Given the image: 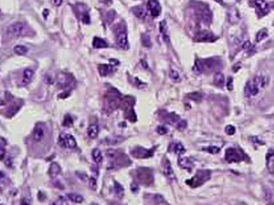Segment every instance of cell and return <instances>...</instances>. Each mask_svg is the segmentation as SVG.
Instances as JSON below:
<instances>
[{
    "label": "cell",
    "instance_id": "f1b7e54d",
    "mask_svg": "<svg viewBox=\"0 0 274 205\" xmlns=\"http://www.w3.org/2000/svg\"><path fill=\"white\" fill-rule=\"evenodd\" d=\"M255 5L263 12H266L268 10V4L265 0H255L254 1Z\"/></svg>",
    "mask_w": 274,
    "mask_h": 205
},
{
    "label": "cell",
    "instance_id": "1f68e13d",
    "mask_svg": "<svg viewBox=\"0 0 274 205\" xmlns=\"http://www.w3.org/2000/svg\"><path fill=\"white\" fill-rule=\"evenodd\" d=\"M14 51L15 53L18 54L19 55H24L28 52V49L25 46H23V45H17L14 48Z\"/></svg>",
    "mask_w": 274,
    "mask_h": 205
},
{
    "label": "cell",
    "instance_id": "8992f818",
    "mask_svg": "<svg viewBox=\"0 0 274 205\" xmlns=\"http://www.w3.org/2000/svg\"><path fill=\"white\" fill-rule=\"evenodd\" d=\"M155 147L152 149H145L142 146H136L131 150V154L137 159H148L153 156Z\"/></svg>",
    "mask_w": 274,
    "mask_h": 205
},
{
    "label": "cell",
    "instance_id": "60d3db41",
    "mask_svg": "<svg viewBox=\"0 0 274 205\" xmlns=\"http://www.w3.org/2000/svg\"><path fill=\"white\" fill-rule=\"evenodd\" d=\"M156 133L160 135H165L168 133V129L167 127H165V125H159L156 128Z\"/></svg>",
    "mask_w": 274,
    "mask_h": 205
},
{
    "label": "cell",
    "instance_id": "7bdbcfd3",
    "mask_svg": "<svg viewBox=\"0 0 274 205\" xmlns=\"http://www.w3.org/2000/svg\"><path fill=\"white\" fill-rule=\"evenodd\" d=\"M204 150L209 152V153H212V154H215V153H217V152H219L220 148L217 147V146H209L208 148H205Z\"/></svg>",
    "mask_w": 274,
    "mask_h": 205
},
{
    "label": "cell",
    "instance_id": "ee69618b",
    "mask_svg": "<svg viewBox=\"0 0 274 205\" xmlns=\"http://www.w3.org/2000/svg\"><path fill=\"white\" fill-rule=\"evenodd\" d=\"M225 131H226V133L228 134V135H233V134L235 133V128H234L233 125H227V127H226Z\"/></svg>",
    "mask_w": 274,
    "mask_h": 205
},
{
    "label": "cell",
    "instance_id": "ffe728a7",
    "mask_svg": "<svg viewBox=\"0 0 274 205\" xmlns=\"http://www.w3.org/2000/svg\"><path fill=\"white\" fill-rule=\"evenodd\" d=\"M22 104H23V102H21L20 104H18V102L13 103V104L7 109V111H6V116H7V117H12V116L14 115V114L18 111L19 109L21 108Z\"/></svg>",
    "mask_w": 274,
    "mask_h": 205
},
{
    "label": "cell",
    "instance_id": "f907efd6",
    "mask_svg": "<svg viewBox=\"0 0 274 205\" xmlns=\"http://www.w3.org/2000/svg\"><path fill=\"white\" fill-rule=\"evenodd\" d=\"M51 2L53 3V4H55V6H60L62 4V0H51Z\"/></svg>",
    "mask_w": 274,
    "mask_h": 205
},
{
    "label": "cell",
    "instance_id": "5b68a950",
    "mask_svg": "<svg viewBox=\"0 0 274 205\" xmlns=\"http://www.w3.org/2000/svg\"><path fill=\"white\" fill-rule=\"evenodd\" d=\"M136 171H137V178L141 184H145V185H150L151 184H152L153 176L150 170L142 167V168H138Z\"/></svg>",
    "mask_w": 274,
    "mask_h": 205
},
{
    "label": "cell",
    "instance_id": "db71d44e",
    "mask_svg": "<svg viewBox=\"0 0 274 205\" xmlns=\"http://www.w3.org/2000/svg\"><path fill=\"white\" fill-rule=\"evenodd\" d=\"M21 204H28V205H29V204H30V203H29V202H28V201H26L25 199H23V200H22V202H21Z\"/></svg>",
    "mask_w": 274,
    "mask_h": 205
},
{
    "label": "cell",
    "instance_id": "484cf974",
    "mask_svg": "<svg viewBox=\"0 0 274 205\" xmlns=\"http://www.w3.org/2000/svg\"><path fill=\"white\" fill-rule=\"evenodd\" d=\"M133 13L135 14V16L137 18H140V19H143L146 17V10L144 9L143 7H140V6H137L135 8H133L132 10Z\"/></svg>",
    "mask_w": 274,
    "mask_h": 205
},
{
    "label": "cell",
    "instance_id": "3957f363",
    "mask_svg": "<svg viewBox=\"0 0 274 205\" xmlns=\"http://www.w3.org/2000/svg\"><path fill=\"white\" fill-rule=\"evenodd\" d=\"M107 157L109 159L110 163L112 164V168L116 166H123L130 164L131 162L126 156H125L122 153H119L115 150H108L107 151Z\"/></svg>",
    "mask_w": 274,
    "mask_h": 205
},
{
    "label": "cell",
    "instance_id": "7402d4cb",
    "mask_svg": "<svg viewBox=\"0 0 274 205\" xmlns=\"http://www.w3.org/2000/svg\"><path fill=\"white\" fill-rule=\"evenodd\" d=\"M200 17H201V20H203L205 23H209L212 19L210 10L208 8H203V9L200 10Z\"/></svg>",
    "mask_w": 274,
    "mask_h": 205
},
{
    "label": "cell",
    "instance_id": "f6af8a7d",
    "mask_svg": "<svg viewBox=\"0 0 274 205\" xmlns=\"http://www.w3.org/2000/svg\"><path fill=\"white\" fill-rule=\"evenodd\" d=\"M89 187L91 188L92 190H96L97 184H96V179L94 178H91L89 179Z\"/></svg>",
    "mask_w": 274,
    "mask_h": 205
},
{
    "label": "cell",
    "instance_id": "4316f807",
    "mask_svg": "<svg viewBox=\"0 0 274 205\" xmlns=\"http://www.w3.org/2000/svg\"><path fill=\"white\" fill-rule=\"evenodd\" d=\"M92 158H93V161H94L95 163H97V164L101 163V161H102V159H103V157H102L101 152L98 149V148H95V149L93 150V152H92Z\"/></svg>",
    "mask_w": 274,
    "mask_h": 205
},
{
    "label": "cell",
    "instance_id": "d4e9b609",
    "mask_svg": "<svg viewBox=\"0 0 274 205\" xmlns=\"http://www.w3.org/2000/svg\"><path fill=\"white\" fill-rule=\"evenodd\" d=\"M67 197L74 204H82L83 200H84L82 196L75 194V193H68V194H67Z\"/></svg>",
    "mask_w": 274,
    "mask_h": 205
},
{
    "label": "cell",
    "instance_id": "9f6ffc18",
    "mask_svg": "<svg viewBox=\"0 0 274 205\" xmlns=\"http://www.w3.org/2000/svg\"><path fill=\"white\" fill-rule=\"evenodd\" d=\"M215 2H217V3H219V4H222L223 3V0H214Z\"/></svg>",
    "mask_w": 274,
    "mask_h": 205
},
{
    "label": "cell",
    "instance_id": "6da1fadb",
    "mask_svg": "<svg viewBox=\"0 0 274 205\" xmlns=\"http://www.w3.org/2000/svg\"><path fill=\"white\" fill-rule=\"evenodd\" d=\"M267 84L266 77H259L257 76L253 80L248 81L245 87V95L247 97H253L259 94V90L260 88L265 87Z\"/></svg>",
    "mask_w": 274,
    "mask_h": 205
},
{
    "label": "cell",
    "instance_id": "11a10c76",
    "mask_svg": "<svg viewBox=\"0 0 274 205\" xmlns=\"http://www.w3.org/2000/svg\"><path fill=\"white\" fill-rule=\"evenodd\" d=\"M48 10H44V11H43V16H45V18H47V15H48Z\"/></svg>",
    "mask_w": 274,
    "mask_h": 205
},
{
    "label": "cell",
    "instance_id": "4fadbf2b",
    "mask_svg": "<svg viewBox=\"0 0 274 205\" xmlns=\"http://www.w3.org/2000/svg\"><path fill=\"white\" fill-rule=\"evenodd\" d=\"M169 152L181 155L185 152V148L181 143H171L169 146Z\"/></svg>",
    "mask_w": 274,
    "mask_h": 205
},
{
    "label": "cell",
    "instance_id": "bcb514c9",
    "mask_svg": "<svg viewBox=\"0 0 274 205\" xmlns=\"http://www.w3.org/2000/svg\"><path fill=\"white\" fill-rule=\"evenodd\" d=\"M131 190L132 193H135V194L138 191V186H137V184L136 183H132L131 184Z\"/></svg>",
    "mask_w": 274,
    "mask_h": 205
},
{
    "label": "cell",
    "instance_id": "44dd1931",
    "mask_svg": "<svg viewBox=\"0 0 274 205\" xmlns=\"http://www.w3.org/2000/svg\"><path fill=\"white\" fill-rule=\"evenodd\" d=\"M87 133L89 138L91 139H96L98 137V134H99V126L96 124H92L88 126V129H87Z\"/></svg>",
    "mask_w": 274,
    "mask_h": 205
},
{
    "label": "cell",
    "instance_id": "d6a6232c",
    "mask_svg": "<svg viewBox=\"0 0 274 205\" xmlns=\"http://www.w3.org/2000/svg\"><path fill=\"white\" fill-rule=\"evenodd\" d=\"M187 97L192 100H194V101H200L201 98H202V95H201V93H199V92H193V93L189 94L187 95Z\"/></svg>",
    "mask_w": 274,
    "mask_h": 205
},
{
    "label": "cell",
    "instance_id": "2e32d148",
    "mask_svg": "<svg viewBox=\"0 0 274 205\" xmlns=\"http://www.w3.org/2000/svg\"><path fill=\"white\" fill-rule=\"evenodd\" d=\"M178 164L180 167H182L183 169L188 170L189 171H190L193 168V163L188 158H179L178 159Z\"/></svg>",
    "mask_w": 274,
    "mask_h": 205
},
{
    "label": "cell",
    "instance_id": "816d5d0a",
    "mask_svg": "<svg viewBox=\"0 0 274 205\" xmlns=\"http://www.w3.org/2000/svg\"><path fill=\"white\" fill-rule=\"evenodd\" d=\"M110 64L112 66H116V65H119V62L118 60H116V59H111L110 60Z\"/></svg>",
    "mask_w": 274,
    "mask_h": 205
},
{
    "label": "cell",
    "instance_id": "f5cc1de1",
    "mask_svg": "<svg viewBox=\"0 0 274 205\" xmlns=\"http://www.w3.org/2000/svg\"><path fill=\"white\" fill-rule=\"evenodd\" d=\"M242 47H243L244 49H248V48L250 47V43H249L248 41L245 42V43L243 44V45H242Z\"/></svg>",
    "mask_w": 274,
    "mask_h": 205
},
{
    "label": "cell",
    "instance_id": "7a4b0ae2",
    "mask_svg": "<svg viewBox=\"0 0 274 205\" xmlns=\"http://www.w3.org/2000/svg\"><path fill=\"white\" fill-rule=\"evenodd\" d=\"M210 178V171L207 170H200L196 172V174L190 180L186 181V184L190 187L196 188L201 186L205 182Z\"/></svg>",
    "mask_w": 274,
    "mask_h": 205
},
{
    "label": "cell",
    "instance_id": "8d00e7d4",
    "mask_svg": "<svg viewBox=\"0 0 274 205\" xmlns=\"http://www.w3.org/2000/svg\"><path fill=\"white\" fill-rule=\"evenodd\" d=\"M211 35L207 32H201L197 35V41H209Z\"/></svg>",
    "mask_w": 274,
    "mask_h": 205
},
{
    "label": "cell",
    "instance_id": "8fae6325",
    "mask_svg": "<svg viewBox=\"0 0 274 205\" xmlns=\"http://www.w3.org/2000/svg\"><path fill=\"white\" fill-rule=\"evenodd\" d=\"M148 8L151 12V15L153 18H157L161 13V6L157 0H149L148 2Z\"/></svg>",
    "mask_w": 274,
    "mask_h": 205
},
{
    "label": "cell",
    "instance_id": "52a82bcc",
    "mask_svg": "<svg viewBox=\"0 0 274 205\" xmlns=\"http://www.w3.org/2000/svg\"><path fill=\"white\" fill-rule=\"evenodd\" d=\"M59 145L64 147V148H69V149H72L76 147L77 144H76V140L75 139L73 138V136H72L71 134L66 133H62L59 135V140H58Z\"/></svg>",
    "mask_w": 274,
    "mask_h": 205
},
{
    "label": "cell",
    "instance_id": "f546056e",
    "mask_svg": "<svg viewBox=\"0 0 274 205\" xmlns=\"http://www.w3.org/2000/svg\"><path fill=\"white\" fill-rule=\"evenodd\" d=\"M114 192L119 197H123L124 196V188L118 182H114Z\"/></svg>",
    "mask_w": 274,
    "mask_h": 205
},
{
    "label": "cell",
    "instance_id": "4dcf8cb0",
    "mask_svg": "<svg viewBox=\"0 0 274 205\" xmlns=\"http://www.w3.org/2000/svg\"><path fill=\"white\" fill-rule=\"evenodd\" d=\"M141 42L143 46L145 48H151V40L148 34H143L141 36Z\"/></svg>",
    "mask_w": 274,
    "mask_h": 205
},
{
    "label": "cell",
    "instance_id": "6f0895ef",
    "mask_svg": "<svg viewBox=\"0 0 274 205\" xmlns=\"http://www.w3.org/2000/svg\"><path fill=\"white\" fill-rule=\"evenodd\" d=\"M109 1H110V0H109Z\"/></svg>",
    "mask_w": 274,
    "mask_h": 205
},
{
    "label": "cell",
    "instance_id": "277c9868",
    "mask_svg": "<svg viewBox=\"0 0 274 205\" xmlns=\"http://www.w3.org/2000/svg\"><path fill=\"white\" fill-rule=\"evenodd\" d=\"M26 32H27V27L21 22L14 23L7 28V34L11 37H19L24 36Z\"/></svg>",
    "mask_w": 274,
    "mask_h": 205
},
{
    "label": "cell",
    "instance_id": "e0dca14e",
    "mask_svg": "<svg viewBox=\"0 0 274 205\" xmlns=\"http://www.w3.org/2000/svg\"><path fill=\"white\" fill-rule=\"evenodd\" d=\"M159 29L161 34L163 35V38L166 43L170 42V36H169V30H168V26L166 24V21H162L159 24Z\"/></svg>",
    "mask_w": 274,
    "mask_h": 205
},
{
    "label": "cell",
    "instance_id": "9a60e30c",
    "mask_svg": "<svg viewBox=\"0 0 274 205\" xmlns=\"http://www.w3.org/2000/svg\"><path fill=\"white\" fill-rule=\"evenodd\" d=\"M62 172V169H61V166L57 164V163H52L49 166V170H48V174L51 178H55L57 177L60 173Z\"/></svg>",
    "mask_w": 274,
    "mask_h": 205
},
{
    "label": "cell",
    "instance_id": "ba28073f",
    "mask_svg": "<svg viewBox=\"0 0 274 205\" xmlns=\"http://www.w3.org/2000/svg\"><path fill=\"white\" fill-rule=\"evenodd\" d=\"M245 154L240 150L236 148H228L226 152L225 159L226 160L232 163V162H239L245 159Z\"/></svg>",
    "mask_w": 274,
    "mask_h": 205
},
{
    "label": "cell",
    "instance_id": "681fc988",
    "mask_svg": "<svg viewBox=\"0 0 274 205\" xmlns=\"http://www.w3.org/2000/svg\"><path fill=\"white\" fill-rule=\"evenodd\" d=\"M4 164H5V165L6 166H8V167H11V165H12V162H11V159L10 158H7L5 161H4Z\"/></svg>",
    "mask_w": 274,
    "mask_h": 205
},
{
    "label": "cell",
    "instance_id": "b9f144b4",
    "mask_svg": "<svg viewBox=\"0 0 274 205\" xmlns=\"http://www.w3.org/2000/svg\"><path fill=\"white\" fill-rule=\"evenodd\" d=\"M186 126H187V122H186V120H179L178 121V123H177V125H176V128L178 129V130H180V131H183L184 130L185 128H186Z\"/></svg>",
    "mask_w": 274,
    "mask_h": 205
},
{
    "label": "cell",
    "instance_id": "cb8c5ba5",
    "mask_svg": "<svg viewBox=\"0 0 274 205\" xmlns=\"http://www.w3.org/2000/svg\"><path fill=\"white\" fill-rule=\"evenodd\" d=\"M266 165L271 173L274 172V152H269L267 155Z\"/></svg>",
    "mask_w": 274,
    "mask_h": 205
},
{
    "label": "cell",
    "instance_id": "7c38bea8",
    "mask_svg": "<svg viewBox=\"0 0 274 205\" xmlns=\"http://www.w3.org/2000/svg\"><path fill=\"white\" fill-rule=\"evenodd\" d=\"M164 174L165 176L169 179L170 181L174 182L176 180V176H175V173H174L173 169L171 167V164L170 163V161L168 159H165V164H164Z\"/></svg>",
    "mask_w": 274,
    "mask_h": 205
},
{
    "label": "cell",
    "instance_id": "603a6c76",
    "mask_svg": "<svg viewBox=\"0 0 274 205\" xmlns=\"http://www.w3.org/2000/svg\"><path fill=\"white\" fill-rule=\"evenodd\" d=\"M214 83L215 86L219 87V88H222V86L224 85V82H225V79H224V75L220 73V72H217L214 76Z\"/></svg>",
    "mask_w": 274,
    "mask_h": 205
},
{
    "label": "cell",
    "instance_id": "5bb4252c",
    "mask_svg": "<svg viewBox=\"0 0 274 205\" xmlns=\"http://www.w3.org/2000/svg\"><path fill=\"white\" fill-rule=\"evenodd\" d=\"M98 69L101 76H107L112 72L113 68L111 64H100L98 66Z\"/></svg>",
    "mask_w": 274,
    "mask_h": 205
},
{
    "label": "cell",
    "instance_id": "836d02e7",
    "mask_svg": "<svg viewBox=\"0 0 274 205\" xmlns=\"http://www.w3.org/2000/svg\"><path fill=\"white\" fill-rule=\"evenodd\" d=\"M73 118L71 117L70 114H66L65 117H64V120H63V123H62V125L64 126H67V127H70L71 125H73Z\"/></svg>",
    "mask_w": 274,
    "mask_h": 205
},
{
    "label": "cell",
    "instance_id": "83f0119b",
    "mask_svg": "<svg viewBox=\"0 0 274 205\" xmlns=\"http://www.w3.org/2000/svg\"><path fill=\"white\" fill-rule=\"evenodd\" d=\"M165 119V120H166L168 123H170V124H174L175 122H178V121H179V119H180L179 116L176 115V114H174V113H171V114H166Z\"/></svg>",
    "mask_w": 274,
    "mask_h": 205
},
{
    "label": "cell",
    "instance_id": "74e56055",
    "mask_svg": "<svg viewBox=\"0 0 274 205\" xmlns=\"http://www.w3.org/2000/svg\"><path fill=\"white\" fill-rule=\"evenodd\" d=\"M170 77L171 78V80L174 81H179L180 80V75H179V73L176 71V70H174L171 69L170 71Z\"/></svg>",
    "mask_w": 274,
    "mask_h": 205
},
{
    "label": "cell",
    "instance_id": "e575fe53",
    "mask_svg": "<svg viewBox=\"0 0 274 205\" xmlns=\"http://www.w3.org/2000/svg\"><path fill=\"white\" fill-rule=\"evenodd\" d=\"M81 11V19L84 24H90V17H89V14L87 13V11H86V9L84 10L83 11H82L81 10H79Z\"/></svg>",
    "mask_w": 274,
    "mask_h": 205
},
{
    "label": "cell",
    "instance_id": "ab89813d",
    "mask_svg": "<svg viewBox=\"0 0 274 205\" xmlns=\"http://www.w3.org/2000/svg\"><path fill=\"white\" fill-rule=\"evenodd\" d=\"M121 137H113V138H112L111 139V140H109L108 139H106V143L107 144H110V145H114V144H117V143H119L120 141H122L121 140Z\"/></svg>",
    "mask_w": 274,
    "mask_h": 205
},
{
    "label": "cell",
    "instance_id": "9c48e42d",
    "mask_svg": "<svg viewBox=\"0 0 274 205\" xmlns=\"http://www.w3.org/2000/svg\"><path fill=\"white\" fill-rule=\"evenodd\" d=\"M117 44L119 48L123 49H128V38L127 33L125 29H120L117 34Z\"/></svg>",
    "mask_w": 274,
    "mask_h": 205
},
{
    "label": "cell",
    "instance_id": "7dc6e473",
    "mask_svg": "<svg viewBox=\"0 0 274 205\" xmlns=\"http://www.w3.org/2000/svg\"><path fill=\"white\" fill-rule=\"evenodd\" d=\"M4 155H5V150H4V146H1L0 148V159L3 161V159H4Z\"/></svg>",
    "mask_w": 274,
    "mask_h": 205
},
{
    "label": "cell",
    "instance_id": "f35d334b",
    "mask_svg": "<svg viewBox=\"0 0 274 205\" xmlns=\"http://www.w3.org/2000/svg\"><path fill=\"white\" fill-rule=\"evenodd\" d=\"M153 201L155 202V204H166V202H165V200L164 199V197L161 196V195H158V194L153 195Z\"/></svg>",
    "mask_w": 274,
    "mask_h": 205
},
{
    "label": "cell",
    "instance_id": "ac0fdd59",
    "mask_svg": "<svg viewBox=\"0 0 274 205\" xmlns=\"http://www.w3.org/2000/svg\"><path fill=\"white\" fill-rule=\"evenodd\" d=\"M93 46L95 49H103V48H107L108 45H107V43L102 38L95 36L93 41Z\"/></svg>",
    "mask_w": 274,
    "mask_h": 205
},
{
    "label": "cell",
    "instance_id": "c3c4849f",
    "mask_svg": "<svg viewBox=\"0 0 274 205\" xmlns=\"http://www.w3.org/2000/svg\"><path fill=\"white\" fill-rule=\"evenodd\" d=\"M227 88H228V89L229 90H232L233 89V79L230 77L228 80V84H227Z\"/></svg>",
    "mask_w": 274,
    "mask_h": 205
},
{
    "label": "cell",
    "instance_id": "d590c367",
    "mask_svg": "<svg viewBox=\"0 0 274 205\" xmlns=\"http://www.w3.org/2000/svg\"><path fill=\"white\" fill-rule=\"evenodd\" d=\"M267 36V31H266V29H262V30H259V32H258V34H257V36H256V42H258V43H259V42H261L262 40H264L265 37Z\"/></svg>",
    "mask_w": 274,
    "mask_h": 205
},
{
    "label": "cell",
    "instance_id": "30bf717a",
    "mask_svg": "<svg viewBox=\"0 0 274 205\" xmlns=\"http://www.w3.org/2000/svg\"><path fill=\"white\" fill-rule=\"evenodd\" d=\"M45 135V126L43 123L39 122L37 123L34 131H33V139L36 142H40L43 140V137Z\"/></svg>",
    "mask_w": 274,
    "mask_h": 205
},
{
    "label": "cell",
    "instance_id": "d6986e66",
    "mask_svg": "<svg viewBox=\"0 0 274 205\" xmlns=\"http://www.w3.org/2000/svg\"><path fill=\"white\" fill-rule=\"evenodd\" d=\"M33 75H34V71L30 69H26L24 72V75H23V80H22L23 84H25V85L29 84L32 80Z\"/></svg>",
    "mask_w": 274,
    "mask_h": 205
}]
</instances>
